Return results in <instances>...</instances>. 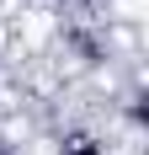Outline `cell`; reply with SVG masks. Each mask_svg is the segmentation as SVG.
Wrapping results in <instances>:
<instances>
[{"instance_id":"cell-1","label":"cell","mask_w":149,"mask_h":155,"mask_svg":"<svg viewBox=\"0 0 149 155\" xmlns=\"http://www.w3.org/2000/svg\"><path fill=\"white\" fill-rule=\"evenodd\" d=\"M64 43H69L85 64H101V59H106V38H96V32L80 27V21H69V27H64Z\"/></svg>"},{"instance_id":"cell-2","label":"cell","mask_w":149,"mask_h":155,"mask_svg":"<svg viewBox=\"0 0 149 155\" xmlns=\"http://www.w3.org/2000/svg\"><path fill=\"white\" fill-rule=\"evenodd\" d=\"M53 155H106V139H101V134H90V128H64Z\"/></svg>"},{"instance_id":"cell-3","label":"cell","mask_w":149,"mask_h":155,"mask_svg":"<svg viewBox=\"0 0 149 155\" xmlns=\"http://www.w3.org/2000/svg\"><path fill=\"white\" fill-rule=\"evenodd\" d=\"M0 155H16V150H11V144H5V139H0Z\"/></svg>"}]
</instances>
